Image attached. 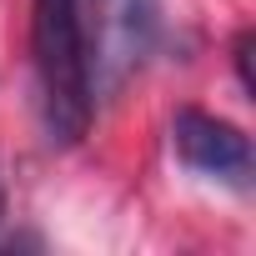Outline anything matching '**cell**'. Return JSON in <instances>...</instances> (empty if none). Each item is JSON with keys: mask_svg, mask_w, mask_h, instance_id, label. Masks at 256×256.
Returning <instances> with one entry per match:
<instances>
[{"mask_svg": "<svg viewBox=\"0 0 256 256\" xmlns=\"http://www.w3.org/2000/svg\"><path fill=\"white\" fill-rule=\"evenodd\" d=\"M30 56L40 90V126L50 146H76L90 126V66H86V26L80 0H36L30 16Z\"/></svg>", "mask_w": 256, "mask_h": 256, "instance_id": "obj_1", "label": "cell"}, {"mask_svg": "<svg viewBox=\"0 0 256 256\" xmlns=\"http://www.w3.org/2000/svg\"><path fill=\"white\" fill-rule=\"evenodd\" d=\"M86 66H90V96L116 100L131 86L146 60L161 46V0H86Z\"/></svg>", "mask_w": 256, "mask_h": 256, "instance_id": "obj_2", "label": "cell"}, {"mask_svg": "<svg viewBox=\"0 0 256 256\" xmlns=\"http://www.w3.org/2000/svg\"><path fill=\"white\" fill-rule=\"evenodd\" d=\"M171 151H176V161L186 171L226 181L231 191H251L256 156H251V141H246L241 126H231V120H221L211 110L181 106L171 116Z\"/></svg>", "mask_w": 256, "mask_h": 256, "instance_id": "obj_3", "label": "cell"}, {"mask_svg": "<svg viewBox=\"0 0 256 256\" xmlns=\"http://www.w3.org/2000/svg\"><path fill=\"white\" fill-rule=\"evenodd\" d=\"M251 46H256V36H251V30H241V36H236V46H231V60H236V80H241V90H246V96L256 90V80H251Z\"/></svg>", "mask_w": 256, "mask_h": 256, "instance_id": "obj_4", "label": "cell"}, {"mask_svg": "<svg viewBox=\"0 0 256 256\" xmlns=\"http://www.w3.org/2000/svg\"><path fill=\"white\" fill-rule=\"evenodd\" d=\"M0 226H6V181H0Z\"/></svg>", "mask_w": 256, "mask_h": 256, "instance_id": "obj_5", "label": "cell"}]
</instances>
